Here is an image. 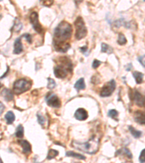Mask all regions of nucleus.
I'll return each instance as SVG.
<instances>
[{
	"instance_id": "nucleus-5",
	"label": "nucleus",
	"mask_w": 145,
	"mask_h": 163,
	"mask_svg": "<svg viewBox=\"0 0 145 163\" xmlns=\"http://www.w3.org/2000/svg\"><path fill=\"white\" fill-rule=\"evenodd\" d=\"M116 88V83L115 80H110V81L107 82L103 86L102 88L101 92H100V96L102 97H110L113 93L114 91Z\"/></svg>"
},
{
	"instance_id": "nucleus-34",
	"label": "nucleus",
	"mask_w": 145,
	"mask_h": 163,
	"mask_svg": "<svg viewBox=\"0 0 145 163\" xmlns=\"http://www.w3.org/2000/svg\"><path fill=\"white\" fill-rule=\"evenodd\" d=\"M138 60L139 61V63H141V65L145 68V55L141 56L138 58Z\"/></svg>"
},
{
	"instance_id": "nucleus-16",
	"label": "nucleus",
	"mask_w": 145,
	"mask_h": 163,
	"mask_svg": "<svg viewBox=\"0 0 145 163\" xmlns=\"http://www.w3.org/2000/svg\"><path fill=\"white\" fill-rule=\"evenodd\" d=\"M74 88L76 89L78 92V91H81L86 89V84H85L84 82V78H80L79 80H78L77 81H76V83H75Z\"/></svg>"
},
{
	"instance_id": "nucleus-36",
	"label": "nucleus",
	"mask_w": 145,
	"mask_h": 163,
	"mask_svg": "<svg viewBox=\"0 0 145 163\" xmlns=\"http://www.w3.org/2000/svg\"><path fill=\"white\" fill-rule=\"evenodd\" d=\"M80 50L81 51V52L83 53H85L87 50V47H81L80 48Z\"/></svg>"
},
{
	"instance_id": "nucleus-9",
	"label": "nucleus",
	"mask_w": 145,
	"mask_h": 163,
	"mask_svg": "<svg viewBox=\"0 0 145 163\" xmlns=\"http://www.w3.org/2000/svg\"><path fill=\"white\" fill-rule=\"evenodd\" d=\"M68 72H70V70L62 65H58L54 69V75H55L57 78H61V79H63V78L67 77ZM70 73H71V72H70Z\"/></svg>"
},
{
	"instance_id": "nucleus-25",
	"label": "nucleus",
	"mask_w": 145,
	"mask_h": 163,
	"mask_svg": "<svg viewBox=\"0 0 145 163\" xmlns=\"http://www.w3.org/2000/svg\"><path fill=\"white\" fill-rule=\"evenodd\" d=\"M107 115L110 117V118H112V119L115 120V121H118V119H117L118 112H117V111L115 110V109H110L108 112V113H107Z\"/></svg>"
},
{
	"instance_id": "nucleus-39",
	"label": "nucleus",
	"mask_w": 145,
	"mask_h": 163,
	"mask_svg": "<svg viewBox=\"0 0 145 163\" xmlns=\"http://www.w3.org/2000/svg\"><path fill=\"white\" fill-rule=\"evenodd\" d=\"M0 1H2V0H0Z\"/></svg>"
},
{
	"instance_id": "nucleus-8",
	"label": "nucleus",
	"mask_w": 145,
	"mask_h": 163,
	"mask_svg": "<svg viewBox=\"0 0 145 163\" xmlns=\"http://www.w3.org/2000/svg\"><path fill=\"white\" fill-rule=\"evenodd\" d=\"M30 21L34 30L39 33H42L43 32V28L39 23V15L36 12H32L30 15Z\"/></svg>"
},
{
	"instance_id": "nucleus-26",
	"label": "nucleus",
	"mask_w": 145,
	"mask_h": 163,
	"mask_svg": "<svg viewBox=\"0 0 145 163\" xmlns=\"http://www.w3.org/2000/svg\"><path fill=\"white\" fill-rule=\"evenodd\" d=\"M47 80H48V85H47V88H48L49 89H50V90L54 89V87L57 86L55 81H54V80L51 78H47Z\"/></svg>"
},
{
	"instance_id": "nucleus-11",
	"label": "nucleus",
	"mask_w": 145,
	"mask_h": 163,
	"mask_svg": "<svg viewBox=\"0 0 145 163\" xmlns=\"http://www.w3.org/2000/svg\"><path fill=\"white\" fill-rule=\"evenodd\" d=\"M74 116L76 118V119L78 120V121H85V120H86L88 118V112L83 108H79V109H78L76 111Z\"/></svg>"
},
{
	"instance_id": "nucleus-3",
	"label": "nucleus",
	"mask_w": 145,
	"mask_h": 163,
	"mask_svg": "<svg viewBox=\"0 0 145 163\" xmlns=\"http://www.w3.org/2000/svg\"><path fill=\"white\" fill-rule=\"evenodd\" d=\"M32 86V82L25 78H21L13 84V92L15 94H20L28 91Z\"/></svg>"
},
{
	"instance_id": "nucleus-40",
	"label": "nucleus",
	"mask_w": 145,
	"mask_h": 163,
	"mask_svg": "<svg viewBox=\"0 0 145 163\" xmlns=\"http://www.w3.org/2000/svg\"><path fill=\"white\" fill-rule=\"evenodd\" d=\"M144 1H145V0H144Z\"/></svg>"
},
{
	"instance_id": "nucleus-27",
	"label": "nucleus",
	"mask_w": 145,
	"mask_h": 163,
	"mask_svg": "<svg viewBox=\"0 0 145 163\" xmlns=\"http://www.w3.org/2000/svg\"><path fill=\"white\" fill-rule=\"evenodd\" d=\"M14 28H15L14 30L15 32L20 31L22 29V28H23V25H22V23H20V21H19L18 19H16V20H15Z\"/></svg>"
},
{
	"instance_id": "nucleus-20",
	"label": "nucleus",
	"mask_w": 145,
	"mask_h": 163,
	"mask_svg": "<svg viewBox=\"0 0 145 163\" xmlns=\"http://www.w3.org/2000/svg\"><path fill=\"white\" fill-rule=\"evenodd\" d=\"M65 154L67 157H75V158L82 159V160H85V159H86V157H85L83 155H82V154L76 153V152H72V151H68V152H66Z\"/></svg>"
},
{
	"instance_id": "nucleus-14",
	"label": "nucleus",
	"mask_w": 145,
	"mask_h": 163,
	"mask_svg": "<svg viewBox=\"0 0 145 163\" xmlns=\"http://www.w3.org/2000/svg\"><path fill=\"white\" fill-rule=\"evenodd\" d=\"M134 120L139 124L145 126V112L144 111H136L135 115H134Z\"/></svg>"
},
{
	"instance_id": "nucleus-29",
	"label": "nucleus",
	"mask_w": 145,
	"mask_h": 163,
	"mask_svg": "<svg viewBox=\"0 0 145 163\" xmlns=\"http://www.w3.org/2000/svg\"><path fill=\"white\" fill-rule=\"evenodd\" d=\"M123 152V153L124 154H126V156H127L128 157H129V158H130V159H132L133 158V155H132V154H131V151L129 150V149H127V148H124V149H123L122 150H121Z\"/></svg>"
},
{
	"instance_id": "nucleus-31",
	"label": "nucleus",
	"mask_w": 145,
	"mask_h": 163,
	"mask_svg": "<svg viewBox=\"0 0 145 163\" xmlns=\"http://www.w3.org/2000/svg\"><path fill=\"white\" fill-rule=\"evenodd\" d=\"M101 64H102V62L98 60H94L93 62V63H92V68H93L94 69H97V68H98V67Z\"/></svg>"
},
{
	"instance_id": "nucleus-15",
	"label": "nucleus",
	"mask_w": 145,
	"mask_h": 163,
	"mask_svg": "<svg viewBox=\"0 0 145 163\" xmlns=\"http://www.w3.org/2000/svg\"><path fill=\"white\" fill-rule=\"evenodd\" d=\"M1 96L4 98V99L6 102H10L14 98V95H13V93L11 92V90L8 89H4L3 91L1 92Z\"/></svg>"
},
{
	"instance_id": "nucleus-18",
	"label": "nucleus",
	"mask_w": 145,
	"mask_h": 163,
	"mask_svg": "<svg viewBox=\"0 0 145 163\" xmlns=\"http://www.w3.org/2000/svg\"><path fill=\"white\" fill-rule=\"evenodd\" d=\"M133 76L135 78L136 83L137 84H141L143 82V78H144V74L141 72L135 71L133 73Z\"/></svg>"
},
{
	"instance_id": "nucleus-1",
	"label": "nucleus",
	"mask_w": 145,
	"mask_h": 163,
	"mask_svg": "<svg viewBox=\"0 0 145 163\" xmlns=\"http://www.w3.org/2000/svg\"><path fill=\"white\" fill-rule=\"evenodd\" d=\"M72 147L86 154H94L97 153L100 148V139L96 136H94L91 139L84 143L73 141L72 142Z\"/></svg>"
},
{
	"instance_id": "nucleus-12",
	"label": "nucleus",
	"mask_w": 145,
	"mask_h": 163,
	"mask_svg": "<svg viewBox=\"0 0 145 163\" xmlns=\"http://www.w3.org/2000/svg\"><path fill=\"white\" fill-rule=\"evenodd\" d=\"M21 39H22V36L18 37V39H16V40L15 41L14 50H13V53L15 54H20V53L23 52V44H22Z\"/></svg>"
},
{
	"instance_id": "nucleus-37",
	"label": "nucleus",
	"mask_w": 145,
	"mask_h": 163,
	"mask_svg": "<svg viewBox=\"0 0 145 163\" xmlns=\"http://www.w3.org/2000/svg\"><path fill=\"white\" fill-rule=\"evenodd\" d=\"M83 1V0H74V2L76 5H78V4H81V3Z\"/></svg>"
},
{
	"instance_id": "nucleus-21",
	"label": "nucleus",
	"mask_w": 145,
	"mask_h": 163,
	"mask_svg": "<svg viewBox=\"0 0 145 163\" xmlns=\"http://www.w3.org/2000/svg\"><path fill=\"white\" fill-rule=\"evenodd\" d=\"M15 135L17 138H22L24 135V128L22 125H19L16 128V130H15Z\"/></svg>"
},
{
	"instance_id": "nucleus-33",
	"label": "nucleus",
	"mask_w": 145,
	"mask_h": 163,
	"mask_svg": "<svg viewBox=\"0 0 145 163\" xmlns=\"http://www.w3.org/2000/svg\"><path fill=\"white\" fill-rule=\"evenodd\" d=\"M22 36L25 37V39H26V41L29 43V44H31V43H32V39H31V36H30V34H29V33L23 34V35Z\"/></svg>"
},
{
	"instance_id": "nucleus-35",
	"label": "nucleus",
	"mask_w": 145,
	"mask_h": 163,
	"mask_svg": "<svg viewBox=\"0 0 145 163\" xmlns=\"http://www.w3.org/2000/svg\"><path fill=\"white\" fill-rule=\"evenodd\" d=\"M4 109H5L4 105L2 104V103L0 102V115H1L3 113V112H4Z\"/></svg>"
},
{
	"instance_id": "nucleus-30",
	"label": "nucleus",
	"mask_w": 145,
	"mask_h": 163,
	"mask_svg": "<svg viewBox=\"0 0 145 163\" xmlns=\"http://www.w3.org/2000/svg\"><path fill=\"white\" fill-rule=\"evenodd\" d=\"M37 120L38 122L41 126H44V123H45V118L43 116L41 115L40 114H37Z\"/></svg>"
},
{
	"instance_id": "nucleus-32",
	"label": "nucleus",
	"mask_w": 145,
	"mask_h": 163,
	"mask_svg": "<svg viewBox=\"0 0 145 163\" xmlns=\"http://www.w3.org/2000/svg\"><path fill=\"white\" fill-rule=\"evenodd\" d=\"M139 161L141 162H145V149L141 151L140 156H139Z\"/></svg>"
},
{
	"instance_id": "nucleus-17",
	"label": "nucleus",
	"mask_w": 145,
	"mask_h": 163,
	"mask_svg": "<svg viewBox=\"0 0 145 163\" xmlns=\"http://www.w3.org/2000/svg\"><path fill=\"white\" fill-rule=\"evenodd\" d=\"M4 118L5 119H6L7 123L8 125L13 124V122H14L15 120V114L12 112V111H9V112H7L6 115H5Z\"/></svg>"
},
{
	"instance_id": "nucleus-24",
	"label": "nucleus",
	"mask_w": 145,
	"mask_h": 163,
	"mask_svg": "<svg viewBox=\"0 0 145 163\" xmlns=\"http://www.w3.org/2000/svg\"><path fill=\"white\" fill-rule=\"evenodd\" d=\"M59 154V152L57 150L54 149H49L48 154H47V159H52Z\"/></svg>"
},
{
	"instance_id": "nucleus-28",
	"label": "nucleus",
	"mask_w": 145,
	"mask_h": 163,
	"mask_svg": "<svg viewBox=\"0 0 145 163\" xmlns=\"http://www.w3.org/2000/svg\"><path fill=\"white\" fill-rule=\"evenodd\" d=\"M40 3L44 7H50L53 4L54 0H40Z\"/></svg>"
},
{
	"instance_id": "nucleus-7",
	"label": "nucleus",
	"mask_w": 145,
	"mask_h": 163,
	"mask_svg": "<svg viewBox=\"0 0 145 163\" xmlns=\"http://www.w3.org/2000/svg\"><path fill=\"white\" fill-rule=\"evenodd\" d=\"M45 100L47 102V104L50 107H54V108H59L61 106V102L59 100V99L55 94L52 93V92H49L47 94L45 97Z\"/></svg>"
},
{
	"instance_id": "nucleus-38",
	"label": "nucleus",
	"mask_w": 145,
	"mask_h": 163,
	"mask_svg": "<svg viewBox=\"0 0 145 163\" xmlns=\"http://www.w3.org/2000/svg\"><path fill=\"white\" fill-rule=\"evenodd\" d=\"M1 86H2V85H1V83H0V88H1Z\"/></svg>"
},
{
	"instance_id": "nucleus-4",
	"label": "nucleus",
	"mask_w": 145,
	"mask_h": 163,
	"mask_svg": "<svg viewBox=\"0 0 145 163\" xmlns=\"http://www.w3.org/2000/svg\"><path fill=\"white\" fill-rule=\"evenodd\" d=\"M75 27H76V39L81 40L86 36L87 28L85 25V23L81 17H78L75 20Z\"/></svg>"
},
{
	"instance_id": "nucleus-10",
	"label": "nucleus",
	"mask_w": 145,
	"mask_h": 163,
	"mask_svg": "<svg viewBox=\"0 0 145 163\" xmlns=\"http://www.w3.org/2000/svg\"><path fill=\"white\" fill-rule=\"evenodd\" d=\"M54 49L58 52L65 53L70 49L71 45L67 42H59V41L54 40Z\"/></svg>"
},
{
	"instance_id": "nucleus-2",
	"label": "nucleus",
	"mask_w": 145,
	"mask_h": 163,
	"mask_svg": "<svg viewBox=\"0 0 145 163\" xmlns=\"http://www.w3.org/2000/svg\"><path fill=\"white\" fill-rule=\"evenodd\" d=\"M72 33L73 29L71 24L66 21H62L56 27L55 30H54V40L59 41V42H66L68 39H71Z\"/></svg>"
},
{
	"instance_id": "nucleus-13",
	"label": "nucleus",
	"mask_w": 145,
	"mask_h": 163,
	"mask_svg": "<svg viewBox=\"0 0 145 163\" xmlns=\"http://www.w3.org/2000/svg\"><path fill=\"white\" fill-rule=\"evenodd\" d=\"M19 144L21 145L22 148H23V154H26V155H28L31 153V146H30V143L28 141L25 140L20 139L18 141Z\"/></svg>"
},
{
	"instance_id": "nucleus-22",
	"label": "nucleus",
	"mask_w": 145,
	"mask_h": 163,
	"mask_svg": "<svg viewBox=\"0 0 145 163\" xmlns=\"http://www.w3.org/2000/svg\"><path fill=\"white\" fill-rule=\"evenodd\" d=\"M101 47L102 52L108 53V54H112L113 52V49L110 46H109L108 44H105V43H102Z\"/></svg>"
},
{
	"instance_id": "nucleus-19",
	"label": "nucleus",
	"mask_w": 145,
	"mask_h": 163,
	"mask_svg": "<svg viewBox=\"0 0 145 163\" xmlns=\"http://www.w3.org/2000/svg\"><path fill=\"white\" fill-rule=\"evenodd\" d=\"M129 131L131 132V135H132L133 136L136 138H140V137L141 136V135H142V132L140 131V130H138L135 129V128H134L133 126H129Z\"/></svg>"
},
{
	"instance_id": "nucleus-6",
	"label": "nucleus",
	"mask_w": 145,
	"mask_h": 163,
	"mask_svg": "<svg viewBox=\"0 0 145 163\" xmlns=\"http://www.w3.org/2000/svg\"><path fill=\"white\" fill-rule=\"evenodd\" d=\"M130 98L137 106L141 107H145V97L139 93L138 91L132 90L130 93Z\"/></svg>"
},
{
	"instance_id": "nucleus-23",
	"label": "nucleus",
	"mask_w": 145,
	"mask_h": 163,
	"mask_svg": "<svg viewBox=\"0 0 145 163\" xmlns=\"http://www.w3.org/2000/svg\"><path fill=\"white\" fill-rule=\"evenodd\" d=\"M126 42H127V39H126V38L125 37V36L123 35V34L122 33H120L118 34V39H117V44H119V45H124V44H126Z\"/></svg>"
}]
</instances>
